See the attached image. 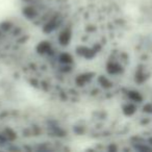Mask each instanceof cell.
Returning a JSON list of instances; mask_svg holds the SVG:
<instances>
[{
  "label": "cell",
  "instance_id": "2",
  "mask_svg": "<svg viewBox=\"0 0 152 152\" xmlns=\"http://www.w3.org/2000/svg\"><path fill=\"white\" fill-rule=\"evenodd\" d=\"M18 18L0 22V150H74L67 113L26 71Z\"/></svg>",
  "mask_w": 152,
  "mask_h": 152
},
{
  "label": "cell",
  "instance_id": "1",
  "mask_svg": "<svg viewBox=\"0 0 152 152\" xmlns=\"http://www.w3.org/2000/svg\"><path fill=\"white\" fill-rule=\"evenodd\" d=\"M18 7L72 80L99 103L114 101L134 0H18Z\"/></svg>",
  "mask_w": 152,
  "mask_h": 152
}]
</instances>
